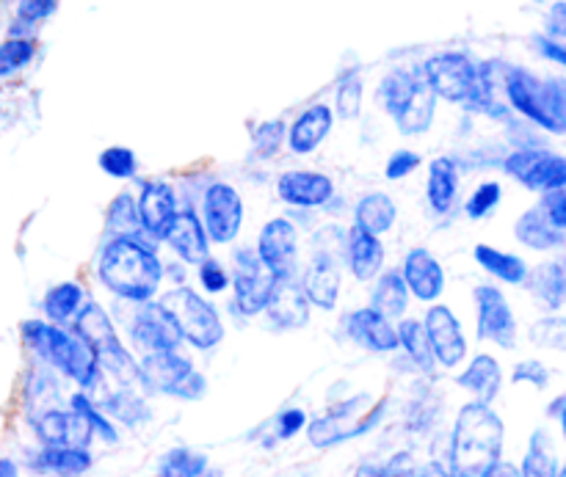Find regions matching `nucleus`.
<instances>
[{
	"instance_id": "49530a36",
	"label": "nucleus",
	"mask_w": 566,
	"mask_h": 477,
	"mask_svg": "<svg viewBox=\"0 0 566 477\" xmlns=\"http://www.w3.org/2000/svg\"><path fill=\"white\" fill-rule=\"evenodd\" d=\"M501 197L503 193L497 182H481V186L473 191V197L468 199L464 210H468L470 219H484V215H490L492 210L501 204Z\"/></svg>"
},
{
	"instance_id": "2eb2a0df",
	"label": "nucleus",
	"mask_w": 566,
	"mask_h": 477,
	"mask_svg": "<svg viewBox=\"0 0 566 477\" xmlns=\"http://www.w3.org/2000/svg\"><path fill=\"white\" fill-rule=\"evenodd\" d=\"M39 442L50 447H88L94 439V428L75 409H44L33 420Z\"/></svg>"
},
{
	"instance_id": "f704fd0d",
	"label": "nucleus",
	"mask_w": 566,
	"mask_h": 477,
	"mask_svg": "<svg viewBox=\"0 0 566 477\" xmlns=\"http://www.w3.org/2000/svg\"><path fill=\"white\" fill-rule=\"evenodd\" d=\"M155 477H221L210 469V458L193 447H175L158 464Z\"/></svg>"
},
{
	"instance_id": "bb28decb",
	"label": "nucleus",
	"mask_w": 566,
	"mask_h": 477,
	"mask_svg": "<svg viewBox=\"0 0 566 477\" xmlns=\"http://www.w3.org/2000/svg\"><path fill=\"white\" fill-rule=\"evenodd\" d=\"M177 213V199L166 182H147L138 199V215H142L144 232L155 237H164V232L169 230L171 219Z\"/></svg>"
},
{
	"instance_id": "bf43d9fd",
	"label": "nucleus",
	"mask_w": 566,
	"mask_h": 477,
	"mask_svg": "<svg viewBox=\"0 0 566 477\" xmlns=\"http://www.w3.org/2000/svg\"><path fill=\"white\" fill-rule=\"evenodd\" d=\"M486 477H523V475H520V467L501 462V464H495V467H492L490 473H486Z\"/></svg>"
},
{
	"instance_id": "a19ab883",
	"label": "nucleus",
	"mask_w": 566,
	"mask_h": 477,
	"mask_svg": "<svg viewBox=\"0 0 566 477\" xmlns=\"http://www.w3.org/2000/svg\"><path fill=\"white\" fill-rule=\"evenodd\" d=\"M70 409L81 412L83 417H86L88 423H92L94 436H99V439L108 442V445H116V442H119V434H116L114 420H111L108 414L99 412V406L92 401V395H88V392H83V390L75 392V395L70 398Z\"/></svg>"
},
{
	"instance_id": "0eeeda50",
	"label": "nucleus",
	"mask_w": 566,
	"mask_h": 477,
	"mask_svg": "<svg viewBox=\"0 0 566 477\" xmlns=\"http://www.w3.org/2000/svg\"><path fill=\"white\" fill-rule=\"evenodd\" d=\"M160 304L175 318L182 342L193 346L197 351H210V348H216L224 340V324H221L213 304H208L202 296L188 290V287H177V290L166 293Z\"/></svg>"
},
{
	"instance_id": "4c0bfd02",
	"label": "nucleus",
	"mask_w": 566,
	"mask_h": 477,
	"mask_svg": "<svg viewBox=\"0 0 566 477\" xmlns=\"http://www.w3.org/2000/svg\"><path fill=\"white\" fill-rule=\"evenodd\" d=\"M523 477H558V462L553 453V442L545 431H534L525 451L523 464H520Z\"/></svg>"
},
{
	"instance_id": "6e6d98bb",
	"label": "nucleus",
	"mask_w": 566,
	"mask_h": 477,
	"mask_svg": "<svg viewBox=\"0 0 566 477\" xmlns=\"http://www.w3.org/2000/svg\"><path fill=\"white\" fill-rule=\"evenodd\" d=\"M539 50H542V55H545V59H551V61H556V64L566 66V50L558 47V44H553L551 39L542 36L539 39Z\"/></svg>"
},
{
	"instance_id": "ea45409f",
	"label": "nucleus",
	"mask_w": 566,
	"mask_h": 477,
	"mask_svg": "<svg viewBox=\"0 0 566 477\" xmlns=\"http://www.w3.org/2000/svg\"><path fill=\"white\" fill-rule=\"evenodd\" d=\"M36 55V42L31 36H9L0 42V77H11L25 70Z\"/></svg>"
},
{
	"instance_id": "2f4dec72",
	"label": "nucleus",
	"mask_w": 566,
	"mask_h": 477,
	"mask_svg": "<svg viewBox=\"0 0 566 477\" xmlns=\"http://www.w3.org/2000/svg\"><path fill=\"white\" fill-rule=\"evenodd\" d=\"M457 163L451 158H437L429 169V186H426V193H429V204L434 213H448L457 202Z\"/></svg>"
},
{
	"instance_id": "423d86ee",
	"label": "nucleus",
	"mask_w": 566,
	"mask_h": 477,
	"mask_svg": "<svg viewBox=\"0 0 566 477\" xmlns=\"http://www.w3.org/2000/svg\"><path fill=\"white\" fill-rule=\"evenodd\" d=\"M138 370H142V381L149 395L155 392V395H169L177 401H202L208 392L205 375L180 351L144 353Z\"/></svg>"
},
{
	"instance_id": "393cba45",
	"label": "nucleus",
	"mask_w": 566,
	"mask_h": 477,
	"mask_svg": "<svg viewBox=\"0 0 566 477\" xmlns=\"http://www.w3.org/2000/svg\"><path fill=\"white\" fill-rule=\"evenodd\" d=\"M346 259L359 282H374L385 265V246H381L379 235H370L354 224L346 232Z\"/></svg>"
},
{
	"instance_id": "680f3d73",
	"label": "nucleus",
	"mask_w": 566,
	"mask_h": 477,
	"mask_svg": "<svg viewBox=\"0 0 566 477\" xmlns=\"http://www.w3.org/2000/svg\"><path fill=\"white\" fill-rule=\"evenodd\" d=\"M0 477H20V469L11 458H0Z\"/></svg>"
},
{
	"instance_id": "e2e57ef3",
	"label": "nucleus",
	"mask_w": 566,
	"mask_h": 477,
	"mask_svg": "<svg viewBox=\"0 0 566 477\" xmlns=\"http://www.w3.org/2000/svg\"><path fill=\"white\" fill-rule=\"evenodd\" d=\"M354 477H381V467H374V464H365V467L357 469Z\"/></svg>"
},
{
	"instance_id": "de8ad7c7",
	"label": "nucleus",
	"mask_w": 566,
	"mask_h": 477,
	"mask_svg": "<svg viewBox=\"0 0 566 477\" xmlns=\"http://www.w3.org/2000/svg\"><path fill=\"white\" fill-rule=\"evenodd\" d=\"M282 138H285V121H263L254 130V152L260 158H274L282 147Z\"/></svg>"
},
{
	"instance_id": "f257e3e1",
	"label": "nucleus",
	"mask_w": 566,
	"mask_h": 477,
	"mask_svg": "<svg viewBox=\"0 0 566 477\" xmlns=\"http://www.w3.org/2000/svg\"><path fill=\"white\" fill-rule=\"evenodd\" d=\"M506 425L490 403H464L453 423L448 442V475L451 477H486L495 464L503 462Z\"/></svg>"
},
{
	"instance_id": "5701e85b",
	"label": "nucleus",
	"mask_w": 566,
	"mask_h": 477,
	"mask_svg": "<svg viewBox=\"0 0 566 477\" xmlns=\"http://www.w3.org/2000/svg\"><path fill=\"white\" fill-rule=\"evenodd\" d=\"M401 276L407 282L409 293H415V298H420V301H437L446 290V271H442V265L437 263L429 248L409 252Z\"/></svg>"
},
{
	"instance_id": "a878e982",
	"label": "nucleus",
	"mask_w": 566,
	"mask_h": 477,
	"mask_svg": "<svg viewBox=\"0 0 566 477\" xmlns=\"http://www.w3.org/2000/svg\"><path fill=\"white\" fill-rule=\"evenodd\" d=\"M94 458L88 447H50L42 445L31 456V469L39 475L53 477H81L92 469Z\"/></svg>"
},
{
	"instance_id": "09e8293b",
	"label": "nucleus",
	"mask_w": 566,
	"mask_h": 477,
	"mask_svg": "<svg viewBox=\"0 0 566 477\" xmlns=\"http://www.w3.org/2000/svg\"><path fill=\"white\" fill-rule=\"evenodd\" d=\"M545 39H551L553 44L566 50V0H558V3H553L551 11H547Z\"/></svg>"
},
{
	"instance_id": "c9c22d12",
	"label": "nucleus",
	"mask_w": 566,
	"mask_h": 477,
	"mask_svg": "<svg viewBox=\"0 0 566 477\" xmlns=\"http://www.w3.org/2000/svg\"><path fill=\"white\" fill-rule=\"evenodd\" d=\"M370 307L390 320H398L403 312H407L409 287L398 271H387V274H381V279L376 282L374 304H370Z\"/></svg>"
},
{
	"instance_id": "c756f323",
	"label": "nucleus",
	"mask_w": 566,
	"mask_h": 477,
	"mask_svg": "<svg viewBox=\"0 0 566 477\" xmlns=\"http://www.w3.org/2000/svg\"><path fill=\"white\" fill-rule=\"evenodd\" d=\"M525 285H528L531 296L536 298V304H539L542 309H547V312H558V309L566 304L558 259L556 263H542L539 268L528 271V276H525Z\"/></svg>"
},
{
	"instance_id": "b1692460",
	"label": "nucleus",
	"mask_w": 566,
	"mask_h": 477,
	"mask_svg": "<svg viewBox=\"0 0 566 477\" xmlns=\"http://www.w3.org/2000/svg\"><path fill=\"white\" fill-rule=\"evenodd\" d=\"M304 296L313 307L318 309H335L337 296H340V268H337L335 257H326V254H315L310 268L304 271Z\"/></svg>"
},
{
	"instance_id": "052dcab7",
	"label": "nucleus",
	"mask_w": 566,
	"mask_h": 477,
	"mask_svg": "<svg viewBox=\"0 0 566 477\" xmlns=\"http://www.w3.org/2000/svg\"><path fill=\"white\" fill-rule=\"evenodd\" d=\"M551 414H553V417L562 420V431H564V436H566V398H558V403H553Z\"/></svg>"
},
{
	"instance_id": "cd10ccee",
	"label": "nucleus",
	"mask_w": 566,
	"mask_h": 477,
	"mask_svg": "<svg viewBox=\"0 0 566 477\" xmlns=\"http://www.w3.org/2000/svg\"><path fill=\"white\" fill-rule=\"evenodd\" d=\"M457 384L462 386V390H468L479 403H490L492 406L495 398L501 395L503 370L495 357H490V353H479V357L464 368V373H459Z\"/></svg>"
},
{
	"instance_id": "f03ea898",
	"label": "nucleus",
	"mask_w": 566,
	"mask_h": 477,
	"mask_svg": "<svg viewBox=\"0 0 566 477\" xmlns=\"http://www.w3.org/2000/svg\"><path fill=\"white\" fill-rule=\"evenodd\" d=\"M164 276L158 254L138 237H114L99 257V279L127 301H149Z\"/></svg>"
},
{
	"instance_id": "79ce46f5",
	"label": "nucleus",
	"mask_w": 566,
	"mask_h": 477,
	"mask_svg": "<svg viewBox=\"0 0 566 477\" xmlns=\"http://www.w3.org/2000/svg\"><path fill=\"white\" fill-rule=\"evenodd\" d=\"M528 340L545 351H566V318L547 315L528 329Z\"/></svg>"
},
{
	"instance_id": "7c9ffc66",
	"label": "nucleus",
	"mask_w": 566,
	"mask_h": 477,
	"mask_svg": "<svg viewBox=\"0 0 566 477\" xmlns=\"http://www.w3.org/2000/svg\"><path fill=\"white\" fill-rule=\"evenodd\" d=\"M396 202L387 193L376 191L359 199L357 210H354V219H357L359 230L370 232V235H385L396 224Z\"/></svg>"
},
{
	"instance_id": "13d9d810",
	"label": "nucleus",
	"mask_w": 566,
	"mask_h": 477,
	"mask_svg": "<svg viewBox=\"0 0 566 477\" xmlns=\"http://www.w3.org/2000/svg\"><path fill=\"white\" fill-rule=\"evenodd\" d=\"M542 199H545V202H551L553 208H558V210H562V213H566V186L556 188V191H547V193H542Z\"/></svg>"
},
{
	"instance_id": "4be33fe9",
	"label": "nucleus",
	"mask_w": 566,
	"mask_h": 477,
	"mask_svg": "<svg viewBox=\"0 0 566 477\" xmlns=\"http://www.w3.org/2000/svg\"><path fill=\"white\" fill-rule=\"evenodd\" d=\"M166 243L177 252V257L188 265H199L210 257L208 254V232H205L202 219L197 213H175L169 230L164 232Z\"/></svg>"
},
{
	"instance_id": "58836bf2",
	"label": "nucleus",
	"mask_w": 566,
	"mask_h": 477,
	"mask_svg": "<svg viewBox=\"0 0 566 477\" xmlns=\"http://www.w3.org/2000/svg\"><path fill=\"white\" fill-rule=\"evenodd\" d=\"M105 226L114 237H138L144 232L142 215H138V202L130 193H119L105 210Z\"/></svg>"
},
{
	"instance_id": "8fccbe9b",
	"label": "nucleus",
	"mask_w": 566,
	"mask_h": 477,
	"mask_svg": "<svg viewBox=\"0 0 566 477\" xmlns=\"http://www.w3.org/2000/svg\"><path fill=\"white\" fill-rule=\"evenodd\" d=\"M547 381H551V373H547L545 364L536 362V359L520 362L517 368H514V384H531L536 386V390H545Z\"/></svg>"
},
{
	"instance_id": "a18cd8bd",
	"label": "nucleus",
	"mask_w": 566,
	"mask_h": 477,
	"mask_svg": "<svg viewBox=\"0 0 566 477\" xmlns=\"http://www.w3.org/2000/svg\"><path fill=\"white\" fill-rule=\"evenodd\" d=\"M59 9V0H17V28H33L39 22H44L48 17L55 14Z\"/></svg>"
},
{
	"instance_id": "f8f14e48",
	"label": "nucleus",
	"mask_w": 566,
	"mask_h": 477,
	"mask_svg": "<svg viewBox=\"0 0 566 477\" xmlns=\"http://www.w3.org/2000/svg\"><path fill=\"white\" fill-rule=\"evenodd\" d=\"M276 276L271 274L263 265V259L258 257V252H243L235 254V276H232V285H235V307L241 315H260L269 304L271 290H274Z\"/></svg>"
},
{
	"instance_id": "0e129e2a",
	"label": "nucleus",
	"mask_w": 566,
	"mask_h": 477,
	"mask_svg": "<svg viewBox=\"0 0 566 477\" xmlns=\"http://www.w3.org/2000/svg\"><path fill=\"white\" fill-rule=\"evenodd\" d=\"M558 271H562V282H564V301H566V257L558 259Z\"/></svg>"
},
{
	"instance_id": "3c124183",
	"label": "nucleus",
	"mask_w": 566,
	"mask_h": 477,
	"mask_svg": "<svg viewBox=\"0 0 566 477\" xmlns=\"http://www.w3.org/2000/svg\"><path fill=\"white\" fill-rule=\"evenodd\" d=\"M199 282H202V287L208 293H221L230 285V276H227L224 265L208 257L205 263H199Z\"/></svg>"
},
{
	"instance_id": "aec40b11",
	"label": "nucleus",
	"mask_w": 566,
	"mask_h": 477,
	"mask_svg": "<svg viewBox=\"0 0 566 477\" xmlns=\"http://www.w3.org/2000/svg\"><path fill=\"white\" fill-rule=\"evenodd\" d=\"M276 193L282 202L293 204V208H321L332 199L335 186L326 174L318 171H285L276 182Z\"/></svg>"
},
{
	"instance_id": "4468645a",
	"label": "nucleus",
	"mask_w": 566,
	"mask_h": 477,
	"mask_svg": "<svg viewBox=\"0 0 566 477\" xmlns=\"http://www.w3.org/2000/svg\"><path fill=\"white\" fill-rule=\"evenodd\" d=\"M514 235L534 252H553L566 243V213L542 199L539 204L520 215L514 224Z\"/></svg>"
},
{
	"instance_id": "c03bdc74",
	"label": "nucleus",
	"mask_w": 566,
	"mask_h": 477,
	"mask_svg": "<svg viewBox=\"0 0 566 477\" xmlns=\"http://www.w3.org/2000/svg\"><path fill=\"white\" fill-rule=\"evenodd\" d=\"M99 169L116 180H127V177L136 174V155L127 147H108L99 155Z\"/></svg>"
},
{
	"instance_id": "69168bd1",
	"label": "nucleus",
	"mask_w": 566,
	"mask_h": 477,
	"mask_svg": "<svg viewBox=\"0 0 566 477\" xmlns=\"http://www.w3.org/2000/svg\"><path fill=\"white\" fill-rule=\"evenodd\" d=\"M558 477H566V464H564V469H558Z\"/></svg>"
},
{
	"instance_id": "6ab92c4d",
	"label": "nucleus",
	"mask_w": 566,
	"mask_h": 477,
	"mask_svg": "<svg viewBox=\"0 0 566 477\" xmlns=\"http://www.w3.org/2000/svg\"><path fill=\"white\" fill-rule=\"evenodd\" d=\"M310 307L313 304L304 296L302 282H296L293 276H282L274 282V290H271L263 312L269 315L276 329H304L310 324Z\"/></svg>"
},
{
	"instance_id": "c85d7f7f",
	"label": "nucleus",
	"mask_w": 566,
	"mask_h": 477,
	"mask_svg": "<svg viewBox=\"0 0 566 477\" xmlns=\"http://www.w3.org/2000/svg\"><path fill=\"white\" fill-rule=\"evenodd\" d=\"M332 130V108L329 105H310L291 127V149L296 155H310L321 147Z\"/></svg>"
},
{
	"instance_id": "20e7f679",
	"label": "nucleus",
	"mask_w": 566,
	"mask_h": 477,
	"mask_svg": "<svg viewBox=\"0 0 566 477\" xmlns=\"http://www.w3.org/2000/svg\"><path fill=\"white\" fill-rule=\"evenodd\" d=\"M379 99L403 136H420L437 114V94L423 70H396L381 81Z\"/></svg>"
},
{
	"instance_id": "39448f33",
	"label": "nucleus",
	"mask_w": 566,
	"mask_h": 477,
	"mask_svg": "<svg viewBox=\"0 0 566 477\" xmlns=\"http://www.w3.org/2000/svg\"><path fill=\"white\" fill-rule=\"evenodd\" d=\"M506 103L517 114L539 125L542 130L564 136L566 132V83L542 81L534 72L509 66Z\"/></svg>"
},
{
	"instance_id": "603ef678",
	"label": "nucleus",
	"mask_w": 566,
	"mask_h": 477,
	"mask_svg": "<svg viewBox=\"0 0 566 477\" xmlns=\"http://www.w3.org/2000/svg\"><path fill=\"white\" fill-rule=\"evenodd\" d=\"M420 166V158L415 152H409V149H398V152H392V158L387 160V180H403L407 174H412L415 169Z\"/></svg>"
},
{
	"instance_id": "412c9836",
	"label": "nucleus",
	"mask_w": 566,
	"mask_h": 477,
	"mask_svg": "<svg viewBox=\"0 0 566 477\" xmlns=\"http://www.w3.org/2000/svg\"><path fill=\"white\" fill-rule=\"evenodd\" d=\"M147 390H142V386H130V384H119V381H114V386L111 390L103 392V398H97L99 412L108 414L111 420H116V423L127 425V428H136V425H144L149 417H153V412H149L147 406Z\"/></svg>"
},
{
	"instance_id": "dca6fc26",
	"label": "nucleus",
	"mask_w": 566,
	"mask_h": 477,
	"mask_svg": "<svg viewBox=\"0 0 566 477\" xmlns=\"http://www.w3.org/2000/svg\"><path fill=\"white\" fill-rule=\"evenodd\" d=\"M258 257L263 259L265 268L282 279L293 276L298 259V232L287 219H274L263 226L258 241Z\"/></svg>"
},
{
	"instance_id": "9d476101",
	"label": "nucleus",
	"mask_w": 566,
	"mask_h": 477,
	"mask_svg": "<svg viewBox=\"0 0 566 477\" xmlns=\"http://www.w3.org/2000/svg\"><path fill=\"white\" fill-rule=\"evenodd\" d=\"M503 169L531 191H556L566 186V158L547 149H517L506 158Z\"/></svg>"
},
{
	"instance_id": "4d7b16f0",
	"label": "nucleus",
	"mask_w": 566,
	"mask_h": 477,
	"mask_svg": "<svg viewBox=\"0 0 566 477\" xmlns=\"http://www.w3.org/2000/svg\"><path fill=\"white\" fill-rule=\"evenodd\" d=\"M415 477H451V475H448L446 464L431 462V464H426V467H420L418 473H415Z\"/></svg>"
},
{
	"instance_id": "a211bd4d",
	"label": "nucleus",
	"mask_w": 566,
	"mask_h": 477,
	"mask_svg": "<svg viewBox=\"0 0 566 477\" xmlns=\"http://www.w3.org/2000/svg\"><path fill=\"white\" fill-rule=\"evenodd\" d=\"M348 340L357 342L359 348L370 353H392L398 351V329L390 318L376 312L374 307L354 309L346 318Z\"/></svg>"
},
{
	"instance_id": "72a5a7b5",
	"label": "nucleus",
	"mask_w": 566,
	"mask_h": 477,
	"mask_svg": "<svg viewBox=\"0 0 566 477\" xmlns=\"http://www.w3.org/2000/svg\"><path fill=\"white\" fill-rule=\"evenodd\" d=\"M396 329H398V348L407 351L409 362H412L418 370H423V373H431L437 359H434V348H431L426 326L420 324V320H401Z\"/></svg>"
},
{
	"instance_id": "e433bc0d",
	"label": "nucleus",
	"mask_w": 566,
	"mask_h": 477,
	"mask_svg": "<svg viewBox=\"0 0 566 477\" xmlns=\"http://www.w3.org/2000/svg\"><path fill=\"white\" fill-rule=\"evenodd\" d=\"M81 307H83V290L75 285V282H61V285L50 287V290L44 293L42 309L44 315H48L50 324L55 326L70 324V320L81 312Z\"/></svg>"
},
{
	"instance_id": "864d4df0",
	"label": "nucleus",
	"mask_w": 566,
	"mask_h": 477,
	"mask_svg": "<svg viewBox=\"0 0 566 477\" xmlns=\"http://www.w3.org/2000/svg\"><path fill=\"white\" fill-rule=\"evenodd\" d=\"M304 425H307V414L302 409H287L276 417V439H293L296 434H302Z\"/></svg>"
},
{
	"instance_id": "37998d69",
	"label": "nucleus",
	"mask_w": 566,
	"mask_h": 477,
	"mask_svg": "<svg viewBox=\"0 0 566 477\" xmlns=\"http://www.w3.org/2000/svg\"><path fill=\"white\" fill-rule=\"evenodd\" d=\"M335 108L340 119H357L359 110H363V77L357 72L346 75L337 86Z\"/></svg>"
},
{
	"instance_id": "ddd939ff",
	"label": "nucleus",
	"mask_w": 566,
	"mask_h": 477,
	"mask_svg": "<svg viewBox=\"0 0 566 477\" xmlns=\"http://www.w3.org/2000/svg\"><path fill=\"white\" fill-rule=\"evenodd\" d=\"M202 224L210 241L230 243L235 241L243 224V202L238 191L227 182H216L208 188L202 204Z\"/></svg>"
},
{
	"instance_id": "7ed1b4c3",
	"label": "nucleus",
	"mask_w": 566,
	"mask_h": 477,
	"mask_svg": "<svg viewBox=\"0 0 566 477\" xmlns=\"http://www.w3.org/2000/svg\"><path fill=\"white\" fill-rule=\"evenodd\" d=\"M22 340L42 362L75 381L83 392H92V386L99 381L97 353L75 331H64L61 326L44 324V320H25Z\"/></svg>"
},
{
	"instance_id": "5fc2aeb1",
	"label": "nucleus",
	"mask_w": 566,
	"mask_h": 477,
	"mask_svg": "<svg viewBox=\"0 0 566 477\" xmlns=\"http://www.w3.org/2000/svg\"><path fill=\"white\" fill-rule=\"evenodd\" d=\"M415 473H418V467H415V458L409 453H398L381 467V477H415Z\"/></svg>"
},
{
	"instance_id": "6e6552de",
	"label": "nucleus",
	"mask_w": 566,
	"mask_h": 477,
	"mask_svg": "<svg viewBox=\"0 0 566 477\" xmlns=\"http://www.w3.org/2000/svg\"><path fill=\"white\" fill-rule=\"evenodd\" d=\"M423 75L437 97L464 105L470 94L475 92V83H479V64L468 53L451 50V53L431 55L423 64Z\"/></svg>"
},
{
	"instance_id": "9b49d317",
	"label": "nucleus",
	"mask_w": 566,
	"mask_h": 477,
	"mask_svg": "<svg viewBox=\"0 0 566 477\" xmlns=\"http://www.w3.org/2000/svg\"><path fill=\"white\" fill-rule=\"evenodd\" d=\"M475 318H479V340L495 342L503 351L517 346V318L509 307L506 296L497 287H475Z\"/></svg>"
},
{
	"instance_id": "473e14b6",
	"label": "nucleus",
	"mask_w": 566,
	"mask_h": 477,
	"mask_svg": "<svg viewBox=\"0 0 566 477\" xmlns=\"http://www.w3.org/2000/svg\"><path fill=\"white\" fill-rule=\"evenodd\" d=\"M473 257H475V263L486 271V274H492L495 279L506 282V285H523L525 276H528V265H525L517 254L501 252V248H492V246H484V243H481V246H475Z\"/></svg>"
},
{
	"instance_id": "1a4fd4ad",
	"label": "nucleus",
	"mask_w": 566,
	"mask_h": 477,
	"mask_svg": "<svg viewBox=\"0 0 566 477\" xmlns=\"http://www.w3.org/2000/svg\"><path fill=\"white\" fill-rule=\"evenodd\" d=\"M130 340L142 353L177 351L182 346V335L169 309L164 304H155L153 298L138 304L136 315L130 320Z\"/></svg>"
},
{
	"instance_id": "f3484780",
	"label": "nucleus",
	"mask_w": 566,
	"mask_h": 477,
	"mask_svg": "<svg viewBox=\"0 0 566 477\" xmlns=\"http://www.w3.org/2000/svg\"><path fill=\"white\" fill-rule=\"evenodd\" d=\"M423 326L429 331L437 362L442 368H459L464 362V357H468V340H464L462 324H459L457 315L446 304H437V307H431L426 312Z\"/></svg>"
}]
</instances>
